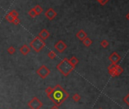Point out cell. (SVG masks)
Here are the masks:
<instances>
[{"label": "cell", "instance_id": "22", "mask_svg": "<svg viewBox=\"0 0 129 109\" xmlns=\"http://www.w3.org/2000/svg\"><path fill=\"white\" fill-rule=\"evenodd\" d=\"M56 56H57V55H56V53L54 52V51H50L48 53V57L50 58V59H54V58H56Z\"/></svg>", "mask_w": 129, "mask_h": 109}, {"label": "cell", "instance_id": "21", "mask_svg": "<svg viewBox=\"0 0 129 109\" xmlns=\"http://www.w3.org/2000/svg\"><path fill=\"white\" fill-rule=\"evenodd\" d=\"M15 52H16V49L14 46H10L7 49V52L9 55H14L15 53Z\"/></svg>", "mask_w": 129, "mask_h": 109}, {"label": "cell", "instance_id": "17", "mask_svg": "<svg viewBox=\"0 0 129 109\" xmlns=\"http://www.w3.org/2000/svg\"><path fill=\"white\" fill-rule=\"evenodd\" d=\"M72 100H73L75 102H79L80 100H81L82 97H81V96H80L79 93H75L73 96H72Z\"/></svg>", "mask_w": 129, "mask_h": 109}, {"label": "cell", "instance_id": "11", "mask_svg": "<svg viewBox=\"0 0 129 109\" xmlns=\"http://www.w3.org/2000/svg\"><path fill=\"white\" fill-rule=\"evenodd\" d=\"M30 48L28 46V45L24 44L20 48V52L23 55H27L30 53Z\"/></svg>", "mask_w": 129, "mask_h": 109}, {"label": "cell", "instance_id": "10", "mask_svg": "<svg viewBox=\"0 0 129 109\" xmlns=\"http://www.w3.org/2000/svg\"><path fill=\"white\" fill-rule=\"evenodd\" d=\"M38 36H39L40 39H42V40H45V41L48 37L50 36V33L48 32V30H47L46 29H42L41 31L39 33Z\"/></svg>", "mask_w": 129, "mask_h": 109}, {"label": "cell", "instance_id": "31", "mask_svg": "<svg viewBox=\"0 0 129 109\" xmlns=\"http://www.w3.org/2000/svg\"><path fill=\"white\" fill-rule=\"evenodd\" d=\"M10 109H11V108H10Z\"/></svg>", "mask_w": 129, "mask_h": 109}, {"label": "cell", "instance_id": "9", "mask_svg": "<svg viewBox=\"0 0 129 109\" xmlns=\"http://www.w3.org/2000/svg\"><path fill=\"white\" fill-rule=\"evenodd\" d=\"M123 72H124L123 68H122L121 66L118 65V66H117V68H116V69L115 71H110V72H109V73L111 75V76H112V77H119V75H121Z\"/></svg>", "mask_w": 129, "mask_h": 109}, {"label": "cell", "instance_id": "1", "mask_svg": "<svg viewBox=\"0 0 129 109\" xmlns=\"http://www.w3.org/2000/svg\"><path fill=\"white\" fill-rule=\"evenodd\" d=\"M69 95L60 85L57 84L54 88L52 94L48 97L51 101L58 106H60L69 98Z\"/></svg>", "mask_w": 129, "mask_h": 109}, {"label": "cell", "instance_id": "6", "mask_svg": "<svg viewBox=\"0 0 129 109\" xmlns=\"http://www.w3.org/2000/svg\"><path fill=\"white\" fill-rule=\"evenodd\" d=\"M67 44L64 43L63 40H59L58 43H56L54 45V48L60 53L63 52L67 49Z\"/></svg>", "mask_w": 129, "mask_h": 109}, {"label": "cell", "instance_id": "16", "mask_svg": "<svg viewBox=\"0 0 129 109\" xmlns=\"http://www.w3.org/2000/svg\"><path fill=\"white\" fill-rule=\"evenodd\" d=\"M5 19L8 22H9V23H11L13 24L14 23V21L15 20V18H14V17L9 12L6 15H5Z\"/></svg>", "mask_w": 129, "mask_h": 109}, {"label": "cell", "instance_id": "23", "mask_svg": "<svg viewBox=\"0 0 129 109\" xmlns=\"http://www.w3.org/2000/svg\"><path fill=\"white\" fill-rule=\"evenodd\" d=\"M28 14L31 17V18H35V17L37 16V14H36V12H35V10L33 9V8H31V9L29 11Z\"/></svg>", "mask_w": 129, "mask_h": 109}, {"label": "cell", "instance_id": "29", "mask_svg": "<svg viewBox=\"0 0 129 109\" xmlns=\"http://www.w3.org/2000/svg\"><path fill=\"white\" fill-rule=\"evenodd\" d=\"M126 18H127V19H128V20L129 21V12H128V14L126 15Z\"/></svg>", "mask_w": 129, "mask_h": 109}, {"label": "cell", "instance_id": "3", "mask_svg": "<svg viewBox=\"0 0 129 109\" xmlns=\"http://www.w3.org/2000/svg\"><path fill=\"white\" fill-rule=\"evenodd\" d=\"M45 42L40 39L38 36L35 37L30 43V46L33 48L36 52H40L45 46Z\"/></svg>", "mask_w": 129, "mask_h": 109}, {"label": "cell", "instance_id": "2", "mask_svg": "<svg viewBox=\"0 0 129 109\" xmlns=\"http://www.w3.org/2000/svg\"><path fill=\"white\" fill-rule=\"evenodd\" d=\"M57 70L60 72L63 76L68 77L70 74V73L74 70V67L72 66L69 61V59H68L67 58H64L63 59L57 64L56 66Z\"/></svg>", "mask_w": 129, "mask_h": 109}, {"label": "cell", "instance_id": "20", "mask_svg": "<svg viewBox=\"0 0 129 109\" xmlns=\"http://www.w3.org/2000/svg\"><path fill=\"white\" fill-rule=\"evenodd\" d=\"M118 64H111L110 65H109V67L107 68V70H108V72H110V71H113L116 69Z\"/></svg>", "mask_w": 129, "mask_h": 109}, {"label": "cell", "instance_id": "12", "mask_svg": "<svg viewBox=\"0 0 129 109\" xmlns=\"http://www.w3.org/2000/svg\"><path fill=\"white\" fill-rule=\"evenodd\" d=\"M76 37L81 41H83L85 38L88 37L87 33L83 30H80L77 33H76Z\"/></svg>", "mask_w": 129, "mask_h": 109}, {"label": "cell", "instance_id": "25", "mask_svg": "<svg viewBox=\"0 0 129 109\" xmlns=\"http://www.w3.org/2000/svg\"><path fill=\"white\" fill-rule=\"evenodd\" d=\"M123 102H124V103H125V104L129 107V93L127 94V95L123 98Z\"/></svg>", "mask_w": 129, "mask_h": 109}, {"label": "cell", "instance_id": "15", "mask_svg": "<svg viewBox=\"0 0 129 109\" xmlns=\"http://www.w3.org/2000/svg\"><path fill=\"white\" fill-rule=\"evenodd\" d=\"M33 9H34V10H35V12H36V14H37V16L40 15V14H42V12H43L42 8L41 6H40L39 5H36V6H34Z\"/></svg>", "mask_w": 129, "mask_h": 109}, {"label": "cell", "instance_id": "7", "mask_svg": "<svg viewBox=\"0 0 129 109\" xmlns=\"http://www.w3.org/2000/svg\"><path fill=\"white\" fill-rule=\"evenodd\" d=\"M58 15V13L53 9L52 8H49L45 12V16L46 17V18L49 21H52L56 18V16Z\"/></svg>", "mask_w": 129, "mask_h": 109}, {"label": "cell", "instance_id": "14", "mask_svg": "<svg viewBox=\"0 0 129 109\" xmlns=\"http://www.w3.org/2000/svg\"><path fill=\"white\" fill-rule=\"evenodd\" d=\"M69 61H70V63H71V64L74 67V68H76V66L78 64V63H79V59L78 58L76 57V56H72L70 59H69Z\"/></svg>", "mask_w": 129, "mask_h": 109}, {"label": "cell", "instance_id": "30", "mask_svg": "<svg viewBox=\"0 0 129 109\" xmlns=\"http://www.w3.org/2000/svg\"><path fill=\"white\" fill-rule=\"evenodd\" d=\"M98 109H103V108H98Z\"/></svg>", "mask_w": 129, "mask_h": 109}, {"label": "cell", "instance_id": "24", "mask_svg": "<svg viewBox=\"0 0 129 109\" xmlns=\"http://www.w3.org/2000/svg\"><path fill=\"white\" fill-rule=\"evenodd\" d=\"M13 17H14V18H18V16H19V13L17 12V11H16L15 9H13L12 11H11L10 12H9Z\"/></svg>", "mask_w": 129, "mask_h": 109}, {"label": "cell", "instance_id": "28", "mask_svg": "<svg viewBox=\"0 0 129 109\" xmlns=\"http://www.w3.org/2000/svg\"><path fill=\"white\" fill-rule=\"evenodd\" d=\"M50 109H59V106L54 105L52 107H51V108H50Z\"/></svg>", "mask_w": 129, "mask_h": 109}, {"label": "cell", "instance_id": "27", "mask_svg": "<svg viewBox=\"0 0 129 109\" xmlns=\"http://www.w3.org/2000/svg\"><path fill=\"white\" fill-rule=\"evenodd\" d=\"M20 23V19L18 18H15V20L14 21V23H13V24H14V25H18Z\"/></svg>", "mask_w": 129, "mask_h": 109}, {"label": "cell", "instance_id": "4", "mask_svg": "<svg viewBox=\"0 0 129 109\" xmlns=\"http://www.w3.org/2000/svg\"><path fill=\"white\" fill-rule=\"evenodd\" d=\"M36 73L39 75V77L42 79H45L48 77V75L51 73L50 69H48L45 65H42L36 70Z\"/></svg>", "mask_w": 129, "mask_h": 109}, {"label": "cell", "instance_id": "5", "mask_svg": "<svg viewBox=\"0 0 129 109\" xmlns=\"http://www.w3.org/2000/svg\"><path fill=\"white\" fill-rule=\"evenodd\" d=\"M42 106V102L37 97H33L28 102V107L30 109H40Z\"/></svg>", "mask_w": 129, "mask_h": 109}, {"label": "cell", "instance_id": "19", "mask_svg": "<svg viewBox=\"0 0 129 109\" xmlns=\"http://www.w3.org/2000/svg\"><path fill=\"white\" fill-rule=\"evenodd\" d=\"M109 45V41L107 40V39H103L101 42H100V46L104 48H107Z\"/></svg>", "mask_w": 129, "mask_h": 109}, {"label": "cell", "instance_id": "8", "mask_svg": "<svg viewBox=\"0 0 129 109\" xmlns=\"http://www.w3.org/2000/svg\"><path fill=\"white\" fill-rule=\"evenodd\" d=\"M109 60L111 61L112 64H117L121 61V57L116 52H114L109 56Z\"/></svg>", "mask_w": 129, "mask_h": 109}, {"label": "cell", "instance_id": "13", "mask_svg": "<svg viewBox=\"0 0 129 109\" xmlns=\"http://www.w3.org/2000/svg\"><path fill=\"white\" fill-rule=\"evenodd\" d=\"M92 43H93V41H92L90 38H88V37L85 38V39L82 41L83 45H84L85 46H86V47H89V46L92 44Z\"/></svg>", "mask_w": 129, "mask_h": 109}, {"label": "cell", "instance_id": "26", "mask_svg": "<svg viewBox=\"0 0 129 109\" xmlns=\"http://www.w3.org/2000/svg\"><path fill=\"white\" fill-rule=\"evenodd\" d=\"M97 1H98L101 5H105L109 0H97Z\"/></svg>", "mask_w": 129, "mask_h": 109}, {"label": "cell", "instance_id": "18", "mask_svg": "<svg viewBox=\"0 0 129 109\" xmlns=\"http://www.w3.org/2000/svg\"><path fill=\"white\" fill-rule=\"evenodd\" d=\"M53 91H54V88H52V87H51V86L47 87V88L45 89V93H46V95H47L48 97H49V96L52 94Z\"/></svg>", "mask_w": 129, "mask_h": 109}]
</instances>
